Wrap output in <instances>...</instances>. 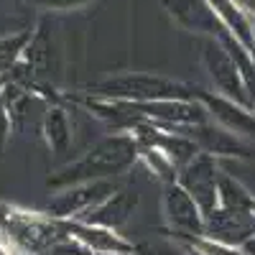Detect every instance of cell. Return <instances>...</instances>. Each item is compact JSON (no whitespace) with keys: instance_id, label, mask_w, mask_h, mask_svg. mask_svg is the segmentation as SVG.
Segmentation results:
<instances>
[{"instance_id":"obj_1","label":"cell","mask_w":255,"mask_h":255,"mask_svg":"<svg viewBox=\"0 0 255 255\" xmlns=\"http://www.w3.org/2000/svg\"><path fill=\"white\" fill-rule=\"evenodd\" d=\"M135 158V140L128 135L110 138L100 145H95L90 153H84L77 163L67 166L61 176L54 179V184H82L87 179H100L118 174Z\"/></svg>"},{"instance_id":"obj_2","label":"cell","mask_w":255,"mask_h":255,"mask_svg":"<svg viewBox=\"0 0 255 255\" xmlns=\"http://www.w3.org/2000/svg\"><path fill=\"white\" fill-rule=\"evenodd\" d=\"M0 227L5 230L8 240H13L26 253H41L46 248H54L59 235V230L51 225V220L13 207H0Z\"/></svg>"},{"instance_id":"obj_3","label":"cell","mask_w":255,"mask_h":255,"mask_svg":"<svg viewBox=\"0 0 255 255\" xmlns=\"http://www.w3.org/2000/svg\"><path fill=\"white\" fill-rule=\"evenodd\" d=\"M100 92L108 97L133 100V102H151V100H168V97H184L189 95V87L163 79L156 74H123L115 79H108L100 84Z\"/></svg>"},{"instance_id":"obj_4","label":"cell","mask_w":255,"mask_h":255,"mask_svg":"<svg viewBox=\"0 0 255 255\" xmlns=\"http://www.w3.org/2000/svg\"><path fill=\"white\" fill-rule=\"evenodd\" d=\"M204 232L209 235V240H217L225 245L248 243L255 235V215H250V209H230V207H225L222 212H209Z\"/></svg>"},{"instance_id":"obj_5","label":"cell","mask_w":255,"mask_h":255,"mask_svg":"<svg viewBox=\"0 0 255 255\" xmlns=\"http://www.w3.org/2000/svg\"><path fill=\"white\" fill-rule=\"evenodd\" d=\"M207 64L212 69V79L215 84L232 100H240L245 105H250V100L245 97V82H243V74H240V67L235 56L230 51L220 49V46H207Z\"/></svg>"},{"instance_id":"obj_6","label":"cell","mask_w":255,"mask_h":255,"mask_svg":"<svg viewBox=\"0 0 255 255\" xmlns=\"http://www.w3.org/2000/svg\"><path fill=\"white\" fill-rule=\"evenodd\" d=\"M184 189L194 197V202L204 212V217L209 212H215L217 199H220V189H217V179H215V166H212L209 158L202 156L194 163H189L186 176H184Z\"/></svg>"},{"instance_id":"obj_7","label":"cell","mask_w":255,"mask_h":255,"mask_svg":"<svg viewBox=\"0 0 255 255\" xmlns=\"http://www.w3.org/2000/svg\"><path fill=\"white\" fill-rule=\"evenodd\" d=\"M108 191H110L108 184H79L77 189L64 191V194H59L56 199L49 202V215H54V217L82 215V212L100 204L102 199H108L110 197Z\"/></svg>"},{"instance_id":"obj_8","label":"cell","mask_w":255,"mask_h":255,"mask_svg":"<svg viewBox=\"0 0 255 255\" xmlns=\"http://www.w3.org/2000/svg\"><path fill=\"white\" fill-rule=\"evenodd\" d=\"M166 212L179 230L184 232H204V212L194 202V197L189 194L184 186H168L166 189Z\"/></svg>"},{"instance_id":"obj_9","label":"cell","mask_w":255,"mask_h":255,"mask_svg":"<svg viewBox=\"0 0 255 255\" xmlns=\"http://www.w3.org/2000/svg\"><path fill=\"white\" fill-rule=\"evenodd\" d=\"M69 235L82 243L84 248H90L95 253H105V255H123L130 253L133 245H128L123 238H118L113 227H102V225H90V222H79L69 227Z\"/></svg>"},{"instance_id":"obj_10","label":"cell","mask_w":255,"mask_h":255,"mask_svg":"<svg viewBox=\"0 0 255 255\" xmlns=\"http://www.w3.org/2000/svg\"><path fill=\"white\" fill-rule=\"evenodd\" d=\"M133 204H135V199L130 194H118L113 199H102L100 204H95V209H87V215L82 217V222L102 225V227H118L120 222H125Z\"/></svg>"},{"instance_id":"obj_11","label":"cell","mask_w":255,"mask_h":255,"mask_svg":"<svg viewBox=\"0 0 255 255\" xmlns=\"http://www.w3.org/2000/svg\"><path fill=\"white\" fill-rule=\"evenodd\" d=\"M209 105H212V110H217V118L227 125V128H232L235 133H255V118H250L245 110H240L235 102H225V100H220V97H204Z\"/></svg>"},{"instance_id":"obj_12","label":"cell","mask_w":255,"mask_h":255,"mask_svg":"<svg viewBox=\"0 0 255 255\" xmlns=\"http://www.w3.org/2000/svg\"><path fill=\"white\" fill-rule=\"evenodd\" d=\"M28 41V33H18V36H5L0 38V74H5L15 67L18 56L23 54V46Z\"/></svg>"},{"instance_id":"obj_13","label":"cell","mask_w":255,"mask_h":255,"mask_svg":"<svg viewBox=\"0 0 255 255\" xmlns=\"http://www.w3.org/2000/svg\"><path fill=\"white\" fill-rule=\"evenodd\" d=\"M46 130H49V143L56 148V151H64L67 143H69V123H67V115H64L61 110H49Z\"/></svg>"},{"instance_id":"obj_14","label":"cell","mask_w":255,"mask_h":255,"mask_svg":"<svg viewBox=\"0 0 255 255\" xmlns=\"http://www.w3.org/2000/svg\"><path fill=\"white\" fill-rule=\"evenodd\" d=\"M194 245L199 248L202 255H243L235 250V245H225L217 240H194Z\"/></svg>"},{"instance_id":"obj_15","label":"cell","mask_w":255,"mask_h":255,"mask_svg":"<svg viewBox=\"0 0 255 255\" xmlns=\"http://www.w3.org/2000/svg\"><path fill=\"white\" fill-rule=\"evenodd\" d=\"M140 255H189L174 245H163V243H148V245H140L138 248Z\"/></svg>"},{"instance_id":"obj_16","label":"cell","mask_w":255,"mask_h":255,"mask_svg":"<svg viewBox=\"0 0 255 255\" xmlns=\"http://www.w3.org/2000/svg\"><path fill=\"white\" fill-rule=\"evenodd\" d=\"M8 128H10L8 108L3 105V100H0V148H3V143H5V138H8Z\"/></svg>"},{"instance_id":"obj_17","label":"cell","mask_w":255,"mask_h":255,"mask_svg":"<svg viewBox=\"0 0 255 255\" xmlns=\"http://www.w3.org/2000/svg\"><path fill=\"white\" fill-rule=\"evenodd\" d=\"M235 5L240 10H248V13H255V0H235Z\"/></svg>"},{"instance_id":"obj_18","label":"cell","mask_w":255,"mask_h":255,"mask_svg":"<svg viewBox=\"0 0 255 255\" xmlns=\"http://www.w3.org/2000/svg\"><path fill=\"white\" fill-rule=\"evenodd\" d=\"M41 3H46V5H74L79 0H41Z\"/></svg>"},{"instance_id":"obj_19","label":"cell","mask_w":255,"mask_h":255,"mask_svg":"<svg viewBox=\"0 0 255 255\" xmlns=\"http://www.w3.org/2000/svg\"><path fill=\"white\" fill-rule=\"evenodd\" d=\"M0 255H10V253H8V250H5L3 245H0Z\"/></svg>"},{"instance_id":"obj_20","label":"cell","mask_w":255,"mask_h":255,"mask_svg":"<svg viewBox=\"0 0 255 255\" xmlns=\"http://www.w3.org/2000/svg\"><path fill=\"white\" fill-rule=\"evenodd\" d=\"M250 212H255V202H253V204H250Z\"/></svg>"}]
</instances>
